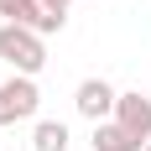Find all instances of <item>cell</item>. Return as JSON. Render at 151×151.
<instances>
[{
  "label": "cell",
  "instance_id": "cell-5",
  "mask_svg": "<svg viewBox=\"0 0 151 151\" xmlns=\"http://www.w3.org/2000/svg\"><path fill=\"white\" fill-rule=\"evenodd\" d=\"M94 151H141V141L130 136L120 120H99L94 125Z\"/></svg>",
  "mask_w": 151,
  "mask_h": 151
},
{
  "label": "cell",
  "instance_id": "cell-2",
  "mask_svg": "<svg viewBox=\"0 0 151 151\" xmlns=\"http://www.w3.org/2000/svg\"><path fill=\"white\" fill-rule=\"evenodd\" d=\"M37 109H42L37 78L11 73L5 83H0V130H11V125H21V120H37Z\"/></svg>",
  "mask_w": 151,
  "mask_h": 151
},
{
  "label": "cell",
  "instance_id": "cell-1",
  "mask_svg": "<svg viewBox=\"0 0 151 151\" xmlns=\"http://www.w3.org/2000/svg\"><path fill=\"white\" fill-rule=\"evenodd\" d=\"M0 63H11V73L37 78L47 68V37H37L31 26H16V21H0Z\"/></svg>",
  "mask_w": 151,
  "mask_h": 151
},
{
  "label": "cell",
  "instance_id": "cell-7",
  "mask_svg": "<svg viewBox=\"0 0 151 151\" xmlns=\"http://www.w3.org/2000/svg\"><path fill=\"white\" fill-rule=\"evenodd\" d=\"M47 11H58V16H68V5H73V0H42Z\"/></svg>",
  "mask_w": 151,
  "mask_h": 151
},
{
  "label": "cell",
  "instance_id": "cell-8",
  "mask_svg": "<svg viewBox=\"0 0 151 151\" xmlns=\"http://www.w3.org/2000/svg\"><path fill=\"white\" fill-rule=\"evenodd\" d=\"M141 151H151V141H146V146H141Z\"/></svg>",
  "mask_w": 151,
  "mask_h": 151
},
{
  "label": "cell",
  "instance_id": "cell-3",
  "mask_svg": "<svg viewBox=\"0 0 151 151\" xmlns=\"http://www.w3.org/2000/svg\"><path fill=\"white\" fill-rule=\"evenodd\" d=\"M115 99H120V89L109 83V78H83L73 89V109L83 115V120H115Z\"/></svg>",
  "mask_w": 151,
  "mask_h": 151
},
{
  "label": "cell",
  "instance_id": "cell-6",
  "mask_svg": "<svg viewBox=\"0 0 151 151\" xmlns=\"http://www.w3.org/2000/svg\"><path fill=\"white\" fill-rule=\"evenodd\" d=\"M68 125L63 120H37L31 125V151H68Z\"/></svg>",
  "mask_w": 151,
  "mask_h": 151
},
{
  "label": "cell",
  "instance_id": "cell-4",
  "mask_svg": "<svg viewBox=\"0 0 151 151\" xmlns=\"http://www.w3.org/2000/svg\"><path fill=\"white\" fill-rule=\"evenodd\" d=\"M115 120H120L125 130L146 146V141H151V94H141V89L120 94V99H115Z\"/></svg>",
  "mask_w": 151,
  "mask_h": 151
}]
</instances>
